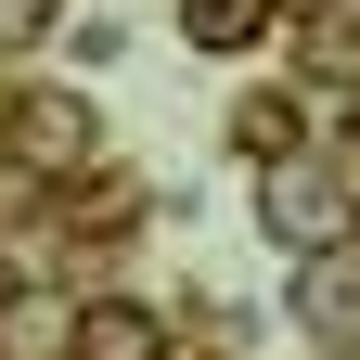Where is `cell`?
Segmentation results:
<instances>
[{
    "label": "cell",
    "mask_w": 360,
    "mask_h": 360,
    "mask_svg": "<svg viewBox=\"0 0 360 360\" xmlns=\"http://www.w3.org/2000/svg\"><path fill=\"white\" fill-rule=\"evenodd\" d=\"M232 142H245L257 167H283V155H296V103H245V129H232Z\"/></svg>",
    "instance_id": "6"
},
{
    "label": "cell",
    "mask_w": 360,
    "mask_h": 360,
    "mask_svg": "<svg viewBox=\"0 0 360 360\" xmlns=\"http://www.w3.org/2000/svg\"><path fill=\"white\" fill-rule=\"evenodd\" d=\"M257 232L283 245V257H322V245H347L360 232V193H347V167H270V193H257Z\"/></svg>",
    "instance_id": "1"
},
{
    "label": "cell",
    "mask_w": 360,
    "mask_h": 360,
    "mask_svg": "<svg viewBox=\"0 0 360 360\" xmlns=\"http://www.w3.org/2000/svg\"><path fill=\"white\" fill-rule=\"evenodd\" d=\"M0 142H13L26 167H77L90 142H103V116H90V90H13V116H0Z\"/></svg>",
    "instance_id": "2"
},
{
    "label": "cell",
    "mask_w": 360,
    "mask_h": 360,
    "mask_svg": "<svg viewBox=\"0 0 360 360\" xmlns=\"http://www.w3.org/2000/svg\"><path fill=\"white\" fill-rule=\"evenodd\" d=\"M296 322H309V347H360V257L347 245L296 270Z\"/></svg>",
    "instance_id": "3"
},
{
    "label": "cell",
    "mask_w": 360,
    "mask_h": 360,
    "mask_svg": "<svg viewBox=\"0 0 360 360\" xmlns=\"http://www.w3.org/2000/svg\"><path fill=\"white\" fill-rule=\"evenodd\" d=\"M77 347H90V360H167V335H155V309H142V296H129V309H116V296H103V309H77Z\"/></svg>",
    "instance_id": "4"
},
{
    "label": "cell",
    "mask_w": 360,
    "mask_h": 360,
    "mask_svg": "<svg viewBox=\"0 0 360 360\" xmlns=\"http://www.w3.org/2000/svg\"><path fill=\"white\" fill-rule=\"evenodd\" d=\"M180 39H193V52H257L270 0H180Z\"/></svg>",
    "instance_id": "5"
},
{
    "label": "cell",
    "mask_w": 360,
    "mask_h": 360,
    "mask_svg": "<svg viewBox=\"0 0 360 360\" xmlns=\"http://www.w3.org/2000/svg\"><path fill=\"white\" fill-rule=\"evenodd\" d=\"M347 155H360V116H347Z\"/></svg>",
    "instance_id": "7"
}]
</instances>
